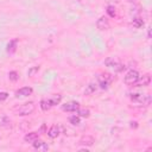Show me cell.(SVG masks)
Masks as SVG:
<instances>
[{
	"instance_id": "1",
	"label": "cell",
	"mask_w": 152,
	"mask_h": 152,
	"mask_svg": "<svg viewBox=\"0 0 152 152\" xmlns=\"http://www.w3.org/2000/svg\"><path fill=\"white\" fill-rule=\"evenodd\" d=\"M104 64L108 66V68H112L114 71H116V72H121V71H124L125 70V65L124 64H121L120 62H118V61H114V58H112V57H108L106 61H104Z\"/></svg>"
},
{
	"instance_id": "2",
	"label": "cell",
	"mask_w": 152,
	"mask_h": 152,
	"mask_svg": "<svg viewBox=\"0 0 152 152\" xmlns=\"http://www.w3.org/2000/svg\"><path fill=\"white\" fill-rule=\"evenodd\" d=\"M34 108H36V106H34L33 102H26V103L21 104V106L18 108V115H21V116H24V115H30V114L33 113Z\"/></svg>"
},
{
	"instance_id": "3",
	"label": "cell",
	"mask_w": 152,
	"mask_h": 152,
	"mask_svg": "<svg viewBox=\"0 0 152 152\" xmlns=\"http://www.w3.org/2000/svg\"><path fill=\"white\" fill-rule=\"evenodd\" d=\"M97 80H99V84H100V87H101L102 89H107L108 86L113 82L114 77H113L110 74L104 72V74H101V75L97 77Z\"/></svg>"
},
{
	"instance_id": "4",
	"label": "cell",
	"mask_w": 152,
	"mask_h": 152,
	"mask_svg": "<svg viewBox=\"0 0 152 152\" xmlns=\"http://www.w3.org/2000/svg\"><path fill=\"white\" fill-rule=\"evenodd\" d=\"M138 78H139V72H138L137 70H129V71L126 74L124 81H125V83H126L127 86H134L135 82L138 81Z\"/></svg>"
},
{
	"instance_id": "5",
	"label": "cell",
	"mask_w": 152,
	"mask_h": 152,
	"mask_svg": "<svg viewBox=\"0 0 152 152\" xmlns=\"http://www.w3.org/2000/svg\"><path fill=\"white\" fill-rule=\"evenodd\" d=\"M109 20L107 17H100L96 21V27L100 30V31H104V30H108L109 28Z\"/></svg>"
},
{
	"instance_id": "6",
	"label": "cell",
	"mask_w": 152,
	"mask_h": 152,
	"mask_svg": "<svg viewBox=\"0 0 152 152\" xmlns=\"http://www.w3.org/2000/svg\"><path fill=\"white\" fill-rule=\"evenodd\" d=\"M78 107H80V104L76 101H69V102L62 104V110H64V112H76Z\"/></svg>"
},
{
	"instance_id": "7",
	"label": "cell",
	"mask_w": 152,
	"mask_h": 152,
	"mask_svg": "<svg viewBox=\"0 0 152 152\" xmlns=\"http://www.w3.org/2000/svg\"><path fill=\"white\" fill-rule=\"evenodd\" d=\"M150 82H151V77L148 74H146V75H142L141 77L138 78V81L135 82V86L137 87H146L150 84Z\"/></svg>"
},
{
	"instance_id": "8",
	"label": "cell",
	"mask_w": 152,
	"mask_h": 152,
	"mask_svg": "<svg viewBox=\"0 0 152 152\" xmlns=\"http://www.w3.org/2000/svg\"><path fill=\"white\" fill-rule=\"evenodd\" d=\"M94 142H95V139L91 135H88V134L87 135H83L80 139V141H78V144L82 145V146H93Z\"/></svg>"
},
{
	"instance_id": "9",
	"label": "cell",
	"mask_w": 152,
	"mask_h": 152,
	"mask_svg": "<svg viewBox=\"0 0 152 152\" xmlns=\"http://www.w3.org/2000/svg\"><path fill=\"white\" fill-rule=\"evenodd\" d=\"M17 48H18V39H12L10 40V43L7 44L6 46V51L8 53H14L17 51Z\"/></svg>"
},
{
	"instance_id": "10",
	"label": "cell",
	"mask_w": 152,
	"mask_h": 152,
	"mask_svg": "<svg viewBox=\"0 0 152 152\" xmlns=\"http://www.w3.org/2000/svg\"><path fill=\"white\" fill-rule=\"evenodd\" d=\"M59 133H61V128H59L57 125L51 126V127H50V129L48 131V135H49L50 138H52V139L57 138V137L59 135Z\"/></svg>"
},
{
	"instance_id": "11",
	"label": "cell",
	"mask_w": 152,
	"mask_h": 152,
	"mask_svg": "<svg viewBox=\"0 0 152 152\" xmlns=\"http://www.w3.org/2000/svg\"><path fill=\"white\" fill-rule=\"evenodd\" d=\"M33 89L31 87H23L19 90H17V96H28L31 95Z\"/></svg>"
},
{
	"instance_id": "12",
	"label": "cell",
	"mask_w": 152,
	"mask_h": 152,
	"mask_svg": "<svg viewBox=\"0 0 152 152\" xmlns=\"http://www.w3.org/2000/svg\"><path fill=\"white\" fill-rule=\"evenodd\" d=\"M33 144V147L36 148V150H42V151H46V150H49V146L46 145V142H44V141H42V140H36V141H33L32 142Z\"/></svg>"
},
{
	"instance_id": "13",
	"label": "cell",
	"mask_w": 152,
	"mask_h": 152,
	"mask_svg": "<svg viewBox=\"0 0 152 152\" xmlns=\"http://www.w3.org/2000/svg\"><path fill=\"white\" fill-rule=\"evenodd\" d=\"M38 137H39V134L37 133V132H30V133H27L25 137H24V140L26 141V142H33V141H36L37 139H38Z\"/></svg>"
},
{
	"instance_id": "14",
	"label": "cell",
	"mask_w": 152,
	"mask_h": 152,
	"mask_svg": "<svg viewBox=\"0 0 152 152\" xmlns=\"http://www.w3.org/2000/svg\"><path fill=\"white\" fill-rule=\"evenodd\" d=\"M48 101H49L50 106L53 107V106L58 104V103L62 101V95H59V94H55V95H52L50 99H48Z\"/></svg>"
},
{
	"instance_id": "15",
	"label": "cell",
	"mask_w": 152,
	"mask_h": 152,
	"mask_svg": "<svg viewBox=\"0 0 152 152\" xmlns=\"http://www.w3.org/2000/svg\"><path fill=\"white\" fill-rule=\"evenodd\" d=\"M96 89H97V87H96V84H95V83H89V84L87 86L86 90H84V94H86V95H90V94L95 93V90H96Z\"/></svg>"
},
{
	"instance_id": "16",
	"label": "cell",
	"mask_w": 152,
	"mask_h": 152,
	"mask_svg": "<svg viewBox=\"0 0 152 152\" xmlns=\"http://www.w3.org/2000/svg\"><path fill=\"white\" fill-rule=\"evenodd\" d=\"M76 112H77L78 116H82V118H88L89 114H90V112H89L88 108H81V107H78Z\"/></svg>"
},
{
	"instance_id": "17",
	"label": "cell",
	"mask_w": 152,
	"mask_h": 152,
	"mask_svg": "<svg viewBox=\"0 0 152 152\" xmlns=\"http://www.w3.org/2000/svg\"><path fill=\"white\" fill-rule=\"evenodd\" d=\"M132 25H133L135 28H140V27L144 26V20H142L141 18H134V19L132 20Z\"/></svg>"
},
{
	"instance_id": "18",
	"label": "cell",
	"mask_w": 152,
	"mask_h": 152,
	"mask_svg": "<svg viewBox=\"0 0 152 152\" xmlns=\"http://www.w3.org/2000/svg\"><path fill=\"white\" fill-rule=\"evenodd\" d=\"M11 125V121L8 120V118L6 116V115H0V126H2V127H8Z\"/></svg>"
},
{
	"instance_id": "19",
	"label": "cell",
	"mask_w": 152,
	"mask_h": 152,
	"mask_svg": "<svg viewBox=\"0 0 152 152\" xmlns=\"http://www.w3.org/2000/svg\"><path fill=\"white\" fill-rule=\"evenodd\" d=\"M40 108H42L43 110H49V109L51 108V106H50L48 99H44V100L40 101Z\"/></svg>"
},
{
	"instance_id": "20",
	"label": "cell",
	"mask_w": 152,
	"mask_h": 152,
	"mask_svg": "<svg viewBox=\"0 0 152 152\" xmlns=\"http://www.w3.org/2000/svg\"><path fill=\"white\" fill-rule=\"evenodd\" d=\"M69 122H70L71 125H74V126H75V125H76V126L80 125V116H78V115H72V116H70V118H69Z\"/></svg>"
},
{
	"instance_id": "21",
	"label": "cell",
	"mask_w": 152,
	"mask_h": 152,
	"mask_svg": "<svg viewBox=\"0 0 152 152\" xmlns=\"http://www.w3.org/2000/svg\"><path fill=\"white\" fill-rule=\"evenodd\" d=\"M8 77H10V80H11V81H13V82H15V81H18V80H19V75H18V72H17V71H10Z\"/></svg>"
},
{
	"instance_id": "22",
	"label": "cell",
	"mask_w": 152,
	"mask_h": 152,
	"mask_svg": "<svg viewBox=\"0 0 152 152\" xmlns=\"http://www.w3.org/2000/svg\"><path fill=\"white\" fill-rule=\"evenodd\" d=\"M107 13L109 14V17L114 18V17H115V8H114L113 6H108V7H107Z\"/></svg>"
},
{
	"instance_id": "23",
	"label": "cell",
	"mask_w": 152,
	"mask_h": 152,
	"mask_svg": "<svg viewBox=\"0 0 152 152\" xmlns=\"http://www.w3.org/2000/svg\"><path fill=\"white\" fill-rule=\"evenodd\" d=\"M39 70V66H33V68H31L30 70H28V72H27V75L30 76V77H32L37 71Z\"/></svg>"
},
{
	"instance_id": "24",
	"label": "cell",
	"mask_w": 152,
	"mask_h": 152,
	"mask_svg": "<svg viewBox=\"0 0 152 152\" xmlns=\"http://www.w3.org/2000/svg\"><path fill=\"white\" fill-rule=\"evenodd\" d=\"M7 97H8V94L7 93H5V91H1L0 93V102H4Z\"/></svg>"
},
{
	"instance_id": "25",
	"label": "cell",
	"mask_w": 152,
	"mask_h": 152,
	"mask_svg": "<svg viewBox=\"0 0 152 152\" xmlns=\"http://www.w3.org/2000/svg\"><path fill=\"white\" fill-rule=\"evenodd\" d=\"M137 126H138V125H137V122H135V121H134V122H131V127H134V128H135Z\"/></svg>"
},
{
	"instance_id": "26",
	"label": "cell",
	"mask_w": 152,
	"mask_h": 152,
	"mask_svg": "<svg viewBox=\"0 0 152 152\" xmlns=\"http://www.w3.org/2000/svg\"><path fill=\"white\" fill-rule=\"evenodd\" d=\"M125 1H128V2H133L134 0H125Z\"/></svg>"
}]
</instances>
